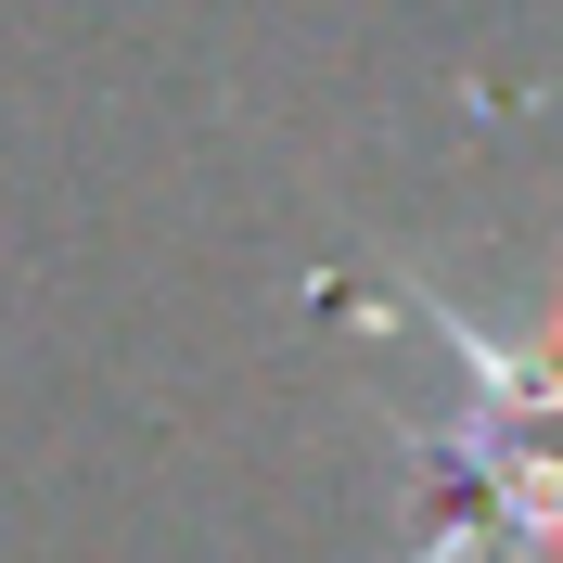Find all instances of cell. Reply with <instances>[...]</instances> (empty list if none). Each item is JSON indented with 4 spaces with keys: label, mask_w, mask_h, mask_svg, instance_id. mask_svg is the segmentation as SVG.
Instances as JSON below:
<instances>
[{
    "label": "cell",
    "mask_w": 563,
    "mask_h": 563,
    "mask_svg": "<svg viewBox=\"0 0 563 563\" xmlns=\"http://www.w3.org/2000/svg\"><path fill=\"white\" fill-rule=\"evenodd\" d=\"M372 320H410L461 358V422L435 435L449 512L410 563H563V295L526 320H474L461 295H358Z\"/></svg>",
    "instance_id": "1"
}]
</instances>
